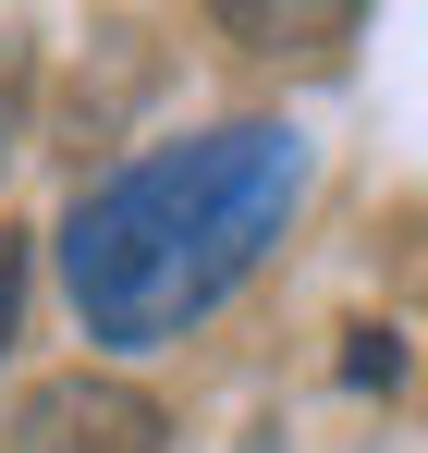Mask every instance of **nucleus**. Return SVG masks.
<instances>
[{
    "label": "nucleus",
    "instance_id": "20e7f679",
    "mask_svg": "<svg viewBox=\"0 0 428 453\" xmlns=\"http://www.w3.org/2000/svg\"><path fill=\"white\" fill-rule=\"evenodd\" d=\"M12 319H25V233H0V356H12Z\"/></svg>",
    "mask_w": 428,
    "mask_h": 453
},
{
    "label": "nucleus",
    "instance_id": "7ed1b4c3",
    "mask_svg": "<svg viewBox=\"0 0 428 453\" xmlns=\"http://www.w3.org/2000/svg\"><path fill=\"white\" fill-rule=\"evenodd\" d=\"M233 37H343L355 12H220Z\"/></svg>",
    "mask_w": 428,
    "mask_h": 453
},
{
    "label": "nucleus",
    "instance_id": "f257e3e1",
    "mask_svg": "<svg viewBox=\"0 0 428 453\" xmlns=\"http://www.w3.org/2000/svg\"><path fill=\"white\" fill-rule=\"evenodd\" d=\"M282 209H294V135L282 123H220V135H184V148L111 172L62 233L86 331L98 343H172L184 319H209L257 270Z\"/></svg>",
    "mask_w": 428,
    "mask_h": 453
},
{
    "label": "nucleus",
    "instance_id": "f03ea898",
    "mask_svg": "<svg viewBox=\"0 0 428 453\" xmlns=\"http://www.w3.org/2000/svg\"><path fill=\"white\" fill-rule=\"evenodd\" d=\"M0 453H159V404H147L135 380H50Z\"/></svg>",
    "mask_w": 428,
    "mask_h": 453
}]
</instances>
